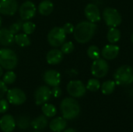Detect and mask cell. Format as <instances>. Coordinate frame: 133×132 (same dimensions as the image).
Returning <instances> with one entry per match:
<instances>
[{"instance_id": "obj_1", "label": "cell", "mask_w": 133, "mask_h": 132, "mask_svg": "<svg viewBox=\"0 0 133 132\" xmlns=\"http://www.w3.org/2000/svg\"><path fill=\"white\" fill-rule=\"evenodd\" d=\"M97 28V25L94 23L90 21H82L79 23L74 29V38L78 43H87L94 36Z\"/></svg>"}, {"instance_id": "obj_40", "label": "cell", "mask_w": 133, "mask_h": 132, "mask_svg": "<svg viewBox=\"0 0 133 132\" xmlns=\"http://www.w3.org/2000/svg\"><path fill=\"white\" fill-rule=\"evenodd\" d=\"M131 40H132V44H133V33L132 34V37H131Z\"/></svg>"}, {"instance_id": "obj_34", "label": "cell", "mask_w": 133, "mask_h": 132, "mask_svg": "<svg viewBox=\"0 0 133 132\" xmlns=\"http://www.w3.org/2000/svg\"><path fill=\"white\" fill-rule=\"evenodd\" d=\"M62 89L58 86H54L53 89H51V96H53L55 98H58L62 96Z\"/></svg>"}, {"instance_id": "obj_30", "label": "cell", "mask_w": 133, "mask_h": 132, "mask_svg": "<svg viewBox=\"0 0 133 132\" xmlns=\"http://www.w3.org/2000/svg\"><path fill=\"white\" fill-rule=\"evenodd\" d=\"M35 28H36L35 24L33 22H31V21L26 20L25 23H23L22 29H23V32L26 34H27V35L33 33L34 32V30H35Z\"/></svg>"}, {"instance_id": "obj_26", "label": "cell", "mask_w": 133, "mask_h": 132, "mask_svg": "<svg viewBox=\"0 0 133 132\" xmlns=\"http://www.w3.org/2000/svg\"><path fill=\"white\" fill-rule=\"evenodd\" d=\"M115 86H116V83L115 81H112V80L106 81L102 84V86H101V92L104 95H110L114 92Z\"/></svg>"}, {"instance_id": "obj_3", "label": "cell", "mask_w": 133, "mask_h": 132, "mask_svg": "<svg viewBox=\"0 0 133 132\" xmlns=\"http://www.w3.org/2000/svg\"><path fill=\"white\" fill-rule=\"evenodd\" d=\"M18 64V57L11 49H0V65L6 70L14 69Z\"/></svg>"}, {"instance_id": "obj_11", "label": "cell", "mask_w": 133, "mask_h": 132, "mask_svg": "<svg viewBox=\"0 0 133 132\" xmlns=\"http://www.w3.org/2000/svg\"><path fill=\"white\" fill-rule=\"evenodd\" d=\"M51 96V89L47 86L38 87L34 92V100L36 105H43L50 100Z\"/></svg>"}, {"instance_id": "obj_39", "label": "cell", "mask_w": 133, "mask_h": 132, "mask_svg": "<svg viewBox=\"0 0 133 132\" xmlns=\"http://www.w3.org/2000/svg\"><path fill=\"white\" fill-rule=\"evenodd\" d=\"M1 26H2V18L0 16V28H1Z\"/></svg>"}, {"instance_id": "obj_31", "label": "cell", "mask_w": 133, "mask_h": 132, "mask_svg": "<svg viewBox=\"0 0 133 132\" xmlns=\"http://www.w3.org/2000/svg\"><path fill=\"white\" fill-rule=\"evenodd\" d=\"M73 50H74V44L72 41L65 42L62 45L61 51L63 54H70L73 51Z\"/></svg>"}, {"instance_id": "obj_8", "label": "cell", "mask_w": 133, "mask_h": 132, "mask_svg": "<svg viewBox=\"0 0 133 132\" xmlns=\"http://www.w3.org/2000/svg\"><path fill=\"white\" fill-rule=\"evenodd\" d=\"M6 96L8 102L16 106L22 105L26 100L25 93L19 88H12L9 89L6 93Z\"/></svg>"}, {"instance_id": "obj_32", "label": "cell", "mask_w": 133, "mask_h": 132, "mask_svg": "<svg viewBox=\"0 0 133 132\" xmlns=\"http://www.w3.org/2000/svg\"><path fill=\"white\" fill-rule=\"evenodd\" d=\"M22 26H23V23L21 20H19V21H17V22L12 23L9 27V30L15 35V34L18 33V32L22 29Z\"/></svg>"}, {"instance_id": "obj_35", "label": "cell", "mask_w": 133, "mask_h": 132, "mask_svg": "<svg viewBox=\"0 0 133 132\" xmlns=\"http://www.w3.org/2000/svg\"><path fill=\"white\" fill-rule=\"evenodd\" d=\"M62 29L64 30V31H65V33L67 34V33H73L75 27H74L73 24H72V23H65V24L62 26Z\"/></svg>"}, {"instance_id": "obj_33", "label": "cell", "mask_w": 133, "mask_h": 132, "mask_svg": "<svg viewBox=\"0 0 133 132\" xmlns=\"http://www.w3.org/2000/svg\"><path fill=\"white\" fill-rule=\"evenodd\" d=\"M9 102L7 100L0 99V114H5L9 110Z\"/></svg>"}, {"instance_id": "obj_41", "label": "cell", "mask_w": 133, "mask_h": 132, "mask_svg": "<svg viewBox=\"0 0 133 132\" xmlns=\"http://www.w3.org/2000/svg\"><path fill=\"white\" fill-rule=\"evenodd\" d=\"M33 132H40L39 131H37V130H35V131H34Z\"/></svg>"}, {"instance_id": "obj_19", "label": "cell", "mask_w": 133, "mask_h": 132, "mask_svg": "<svg viewBox=\"0 0 133 132\" xmlns=\"http://www.w3.org/2000/svg\"><path fill=\"white\" fill-rule=\"evenodd\" d=\"M14 34L9 28H0V44L9 46L14 42Z\"/></svg>"}, {"instance_id": "obj_20", "label": "cell", "mask_w": 133, "mask_h": 132, "mask_svg": "<svg viewBox=\"0 0 133 132\" xmlns=\"http://www.w3.org/2000/svg\"><path fill=\"white\" fill-rule=\"evenodd\" d=\"M48 124V121L47 117L43 114L34 118L31 121L30 125L34 130L41 131V130H44L47 127Z\"/></svg>"}, {"instance_id": "obj_12", "label": "cell", "mask_w": 133, "mask_h": 132, "mask_svg": "<svg viewBox=\"0 0 133 132\" xmlns=\"http://www.w3.org/2000/svg\"><path fill=\"white\" fill-rule=\"evenodd\" d=\"M18 9L16 0H0V13L6 16L14 15Z\"/></svg>"}, {"instance_id": "obj_2", "label": "cell", "mask_w": 133, "mask_h": 132, "mask_svg": "<svg viewBox=\"0 0 133 132\" xmlns=\"http://www.w3.org/2000/svg\"><path fill=\"white\" fill-rule=\"evenodd\" d=\"M62 117L65 120H73L80 114V106L76 100L72 97L63 99L60 104Z\"/></svg>"}, {"instance_id": "obj_37", "label": "cell", "mask_w": 133, "mask_h": 132, "mask_svg": "<svg viewBox=\"0 0 133 132\" xmlns=\"http://www.w3.org/2000/svg\"><path fill=\"white\" fill-rule=\"evenodd\" d=\"M62 132H76V131L72 128H67V129H65Z\"/></svg>"}, {"instance_id": "obj_23", "label": "cell", "mask_w": 133, "mask_h": 132, "mask_svg": "<svg viewBox=\"0 0 133 132\" xmlns=\"http://www.w3.org/2000/svg\"><path fill=\"white\" fill-rule=\"evenodd\" d=\"M108 40L111 44H115L121 38V32L116 27H111L108 32L107 35Z\"/></svg>"}, {"instance_id": "obj_5", "label": "cell", "mask_w": 133, "mask_h": 132, "mask_svg": "<svg viewBox=\"0 0 133 132\" xmlns=\"http://www.w3.org/2000/svg\"><path fill=\"white\" fill-rule=\"evenodd\" d=\"M66 33L62 27L55 26L52 28L48 34V41L54 47H58L65 43Z\"/></svg>"}, {"instance_id": "obj_6", "label": "cell", "mask_w": 133, "mask_h": 132, "mask_svg": "<svg viewBox=\"0 0 133 132\" xmlns=\"http://www.w3.org/2000/svg\"><path fill=\"white\" fill-rule=\"evenodd\" d=\"M103 18L105 23L110 27H117L122 23V16L119 12L111 7H107L103 11Z\"/></svg>"}, {"instance_id": "obj_28", "label": "cell", "mask_w": 133, "mask_h": 132, "mask_svg": "<svg viewBox=\"0 0 133 132\" xmlns=\"http://www.w3.org/2000/svg\"><path fill=\"white\" fill-rule=\"evenodd\" d=\"M16 79V75L15 74L14 72L11 71V70H8V72H6L2 78V81L6 84V85H9V84H12Z\"/></svg>"}, {"instance_id": "obj_4", "label": "cell", "mask_w": 133, "mask_h": 132, "mask_svg": "<svg viewBox=\"0 0 133 132\" xmlns=\"http://www.w3.org/2000/svg\"><path fill=\"white\" fill-rule=\"evenodd\" d=\"M114 78L117 85H130L133 82V68L129 65H122L116 70Z\"/></svg>"}, {"instance_id": "obj_17", "label": "cell", "mask_w": 133, "mask_h": 132, "mask_svg": "<svg viewBox=\"0 0 133 132\" xmlns=\"http://www.w3.org/2000/svg\"><path fill=\"white\" fill-rule=\"evenodd\" d=\"M67 127V121L62 117H58L50 121L49 128L53 132H62Z\"/></svg>"}, {"instance_id": "obj_7", "label": "cell", "mask_w": 133, "mask_h": 132, "mask_svg": "<svg viewBox=\"0 0 133 132\" xmlns=\"http://www.w3.org/2000/svg\"><path fill=\"white\" fill-rule=\"evenodd\" d=\"M109 71V65L106 60L103 58H98L94 60L91 65V73L92 75L98 79L104 78L107 75Z\"/></svg>"}, {"instance_id": "obj_24", "label": "cell", "mask_w": 133, "mask_h": 132, "mask_svg": "<svg viewBox=\"0 0 133 132\" xmlns=\"http://www.w3.org/2000/svg\"><path fill=\"white\" fill-rule=\"evenodd\" d=\"M16 126L19 129H21V130H26L30 126L31 121H30V117L28 116H26V115H21L16 121Z\"/></svg>"}, {"instance_id": "obj_15", "label": "cell", "mask_w": 133, "mask_h": 132, "mask_svg": "<svg viewBox=\"0 0 133 132\" xmlns=\"http://www.w3.org/2000/svg\"><path fill=\"white\" fill-rule=\"evenodd\" d=\"M16 126V121L12 115L5 114L0 118V128L3 132H12Z\"/></svg>"}, {"instance_id": "obj_22", "label": "cell", "mask_w": 133, "mask_h": 132, "mask_svg": "<svg viewBox=\"0 0 133 132\" xmlns=\"http://www.w3.org/2000/svg\"><path fill=\"white\" fill-rule=\"evenodd\" d=\"M14 42L19 47H27L30 44V39L27 34L23 33H16L14 36Z\"/></svg>"}, {"instance_id": "obj_9", "label": "cell", "mask_w": 133, "mask_h": 132, "mask_svg": "<svg viewBox=\"0 0 133 132\" xmlns=\"http://www.w3.org/2000/svg\"><path fill=\"white\" fill-rule=\"evenodd\" d=\"M66 89L72 97L80 98L85 95L87 88L83 82L79 80H72L68 83Z\"/></svg>"}, {"instance_id": "obj_29", "label": "cell", "mask_w": 133, "mask_h": 132, "mask_svg": "<svg viewBox=\"0 0 133 132\" xmlns=\"http://www.w3.org/2000/svg\"><path fill=\"white\" fill-rule=\"evenodd\" d=\"M86 88L91 92H96L101 88L100 81L97 80V79H90L88 81Z\"/></svg>"}, {"instance_id": "obj_21", "label": "cell", "mask_w": 133, "mask_h": 132, "mask_svg": "<svg viewBox=\"0 0 133 132\" xmlns=\"http://www.w3.org/2000/svg\"><path fill=\"white\" fill-rule=\"evenodd\" d=\"M54 9V5L50 0H44L40 2L38 5V12L43 16L50 15Z\"/></svg>"}, {"instance_id": "obj_25", "label": "cell", "mask_w": 133, "mask_h": 132, "mask_svg": "<svg viewBox=\"0 0 133 132\" xmlns=\"http://www.w3.org/2000/svg\"><path fill=\"white\" fill-rule=\"evenodd\" d=\"M41 110L43 112V114L46 116L47 117H53L57 114V109L56 107L51 103H44L42 105Z\"/></svg>"}, {"instance_id": "obj_27", "label": "cell", "mask_w": 133, "mask_h": 132, "mask_svg": "<svg viewBox=\"0 0 133 132\" xmlns=\"http://www.w3.org/2000/svg\"><path fill=\"white\" fill-rule=\"evenodd\" d=\"M101 54V51H100L99 47L95 45H91L87 49V55L90 58L93 60L100 58Z\"/></svg>"}, {"instance_id": "obj_38", "label": "cell", "mask_w": 133, "mask_h": 132, "mask_svg": "<svg viewBox=\"0 0 133 132\" xmlns=\"http://www.w3.org/2000/svg\"><path fill=\"white\" fill-rule=\"evenodd\" d=\"M2 74H3V70H2V66L0 65V77L2 75Z\"/></svg>"}, {"instance_id": "obj_16", "label": "cell", "mask_w": 133, "mask_h": 132, "mask_svg": "<svg viewBox=\"0 0 133 132\" xmlns=\"http://www.w3.org/2000/svg\"><path fill=\"white\" fill-rule=\"evenodd\" d=\"M119 54V47L115 44H108L104 46L101 51V55L104 59H115Z\"/></svg>"}, {"instance_id": "obj_13", "label": "cell", "mask_w": 133, "mask_h": 132, "mask_svg": "<svg viewBox=\"0 0 133 132\" xmlns=\"http://www.w3.org/2000/svg\"><path fill=\"white\" fill-rule=\"evenodd\" d=\"M43 79L47 85L52 87L58 86L61 83V80H62L61 74L58 71L53 69L46 71L44 73Z\"/></svg>"}, {"instance_id": "obj_10", "label": "cell", "mask_w": 133, "mask_h": 132, "mask_svg": "<svg viewBox=\"0 0 133 132\" xmlns=\"http://www.w3.org/2000/svg\"><path fill=\"white\" fill-rule=\"evenodd\" d=\"M36 5L31 1L24 2L19 9V16L22 20H29L33 18L36 14Z\"/></svg>"}, {"instance_id": "obj_36", "label": "cell", "mask_w": 133, "mask_h": 132, "mask_svg": "<svg viewBox=\"0 0 133 132\" xmlns=\"http://www.w3.org/2000/svg\"><path fill=\"white\" fill-rule=\"evenodd\" d=\"M8 91L6 84L0 80V99H2V97L6 94Z\"/></svg>"}, {"instance_id": "obj_14", "label": "cell", "mask_w": 133, "mask_h": 132, "mask_svg": "<svg viewBox=\"0 0 133 132\" xmlns=\"http://www.w3.org/2000/svg\"><path fill=\"white\" fill-rule=\"evenodd\" d=\"M84 13L88 21L94 23L96 22L100 21L101 19L100 9L97 7V5L94 3H90L85 7Z\"/></svg>"}, {"instance_id": "obj_18", "label": "cell", "mask_w": 133, "mask_h": 132, "mask_svg": "<svg viewBox=\"0 0 133 132\" xmlns=\"http://www.w3.org/2000/svg\"><path fill=\"white\" fill-rule=\"evenodd\" d=\"M63 59V53L58 49H52L49 51L46 56L47 62L50 65H58Z\"/></svg>"}]
</instances>
